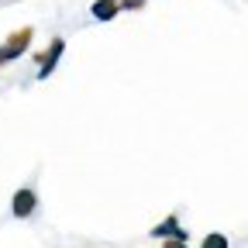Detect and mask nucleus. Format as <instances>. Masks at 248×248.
<instances>
[{"label":"nucleus","instance_id":"f257e3e1","mask_svg":"<svg viewBox=\"0 0 248 248\" xmlns=\"http://www.w3.org/2000/svg\"><path fill=\"white\" fill-rule=\"evenodd\" d=\"M31 38H35V31H31V28H17V31H11L7 42H4V55H7V62H11V59H21V55L28 52Z\"/></svg>","mask_w":248,"mask_h":248},{"label":"nucleus","instance_id":"f03ea898","mask_svg":"<svg viewBox=\"0 0 248 248\" xmlns=\"http://www.w3.org/2000/svg\"><path fill=\"white\" fill-rule=\"evenodd\" d=\"M62 52H66V42H62V38H52L48 48H45L42 59H38V79H45V76L55 73V62L62 59Z\"/></svg>","mask_w":248,"mask_h":248},{"label":"nucleus","instance_id":"7ed1b4c3","mask_svg":"<svg viewBox=\"0 0 248 248\" xmlns=\"http://www.w3.org/2000/svg\"><path fill=\"white\" fill-rule=\"evenodd\" d=\"M11 210H14V217H31V214L38 210V193L28 190V186H24V190H17L14 200H11Z\"/></svg>","mask_w":248,"mask_h":248},{"label":"nucleus","instance_id":"20e7f679","mask_svg":"<svg viewBox=\"0 0 248 248\" xmlns=\"http://www.w3.org/2000/svg\"><path fill=\"white\" fill-rule=\"evenodd\" d=\"M93 17H97V21H114L124 7H121V0H93Z\"/></svg>","mask_w":248,"mask_h":248},{"label":"nucleus","instance_id":"39448f33","mask_svg":"<svg viewBox=\"0 0 248 248\" xmlns=\"http://www.w3.org/2000/svg\"><path fill=\"white\" fill-rule=\"evenodd\" d=\"M152 234H155V238H179V241H186V231L179 228V221H176V214H169L166 221H162L159 228L152 231Z\"/></svg>","mask_w":248,"mask_h":248},{"label":"nucleus","instance_id":"423d86ee","mask_svg":"<svg viewBox=\"0 0 248 248\" xmlns=\"http://www.w3.org/2000/svg\"><path fill=\"white\" fill-rule=\"evenodd\" d=\"M200 248H231V241H228L221 231H214V234H207V238H203V245H200Z\"/></svg>","mask_w":248,"mask_h":248},{"label":"nucleus","instance_id":"0eeeda50","mask_svg":"<svg viewBox=\"0 0 248 248\" xmlns=\"http://www.w3.org/2000/svg\"><path fill=\"white\" fill-rule=\"evenodd\" d=\"M121 7H124V11H141L145 0H121Z\"/></svg>","mask_w":248,"mask_h":248},{"label":"nucleus","instance_id":"6e6552de","mask_svg":"<svg viewBox=\"0 0 248 248\" xmlns=\"http://www.w3.org/2000/svg\"><path fill=\"white\" fill-rule=\"evenodd\" d=\"M162 248H186V241H179V238H166Z\"/></svg>","mask_w":248,"mask_h":248},{"label":"nucleus","instance_id":"1a4fd4ad","mask_svg":"<svg viewBox=\"0 0 248 248\" xmlns=\"http://www.w3.org/2000/svg\"><path fill=\"white\" fill-rule=\"evenodd\" d=\"M4 62H7V55H4V45H0V66H4Z\"/></svg>","mask_w":248,"mask_h":248}]
</instances>
